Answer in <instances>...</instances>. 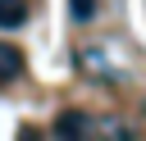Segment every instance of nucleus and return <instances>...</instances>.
Returning <instances> with one entry per match:
<instances>
[{
	"label": "nucleus",
	"instance_id": "f257e3e1",
	"mask_svg": "<svg viewBox=\"0 0 146 141\" xmlns=\"http://www.w3.org/2000/svg\"><path fill=\"white\" fill-rule=\"evenodd\" d=\"M18 73H23V50L14 41H0V82H9Z\"/></svg>",
	"mask_w": 146,
	"mask_h": 141
},
{
	"label": "nucleus",
	"instance_id": "f03ea898",
	"mask_svg": "<svg viewBox=\"0 0 146 141\" xmlns=\"http://www.w3.org/2000/svg\"><path fill=\"white\" fill-rule=\"evenodd\" d=\"M23 18H27L23 0H0V27H23Z\"/></svg>",
	"mask_w": 146,
	"mask_h": 141
},
{
	"label": "nucleus",
	"instance_id": "20e7f679",
	"mask_svg": "<svg viewBox=\"0 0 146 141\" xmlns=\"http://www.w3.org/2000/svg\"><path fill=\"white\" fill-rule=\"evenodd\" d=\"M68 14H73V23H91L96 18V0H68Z\"/></svg>",
	"mask_w": 146,
	"mask_h": 141
},
{
	"label": "nucleus",
	"instance_id": "7ed1b4c3",
	"mask_svg": "<svg viewBox=\"0 0 146 141\" xmlns=\"http://www.w3.org/2000/svg\"><path fill=\"white\" fill-rule=\"evenodd\" d=\"M82 132H87V118L82 114H64L55 123V136H82Z\"/></svg>",
	"mask_w": 146,
	"mask_h": 141
}]
</instances>
